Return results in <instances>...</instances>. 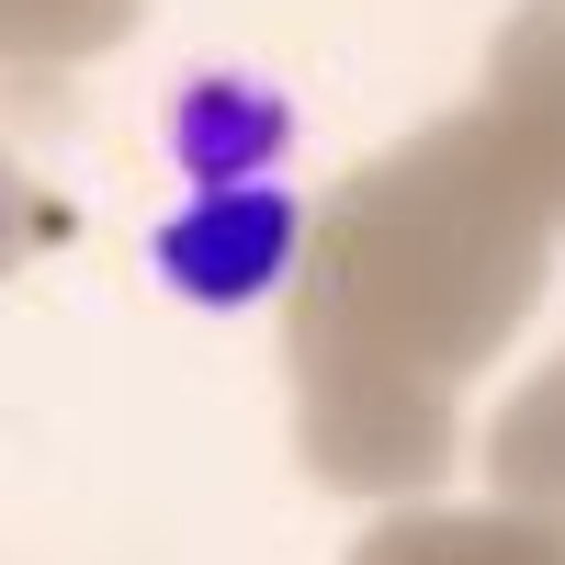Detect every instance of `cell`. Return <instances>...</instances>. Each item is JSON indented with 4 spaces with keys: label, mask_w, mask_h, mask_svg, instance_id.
I'll list each match as a JSON object with an SVG mask.
<instances>
[{
    "label": "cell",
    "mask_w": 565,
    "mask_h": 565,
    "mask_svg": "<svg viewBox=\"0 0 565 565\" xmlns=\"http://www.w3.org/2000/svg\"><path fill=\"white\" fill-rule=\"evenodd\" d=\"M306 249V204L282 181H238V193H193L148 226V271L170 282L181 306L204 317H249L282 295V271Z\"/></svg>",
    "instance_id": "1"
},
{
    "label": "cell",
    "mask_w": 565,
    "mask_h": 565,
    "mask_svg": "<svg viewBox=\"0 0 565 565\" xmlns=\"http://www.w3.org/2000/svg\"><path fill=\"white\" fill-rule=\"evenodd\" d=\"M282 148H295V103L249 68H204L170 90V159L193 193H238V181H271Z\"/></svg>",
    "instance_id": "2"
}]
</instances>
